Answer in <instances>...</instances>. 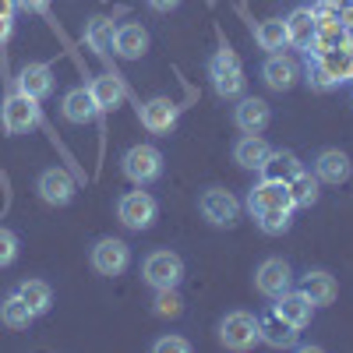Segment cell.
Instances as JSON below:
<instances>
[{
	"label": "cell",
	"instance_id": "22",
	"mask_svg": "<svg viewBox=\"0 0 353 353\" xmlns=\"http://www.w3.org/2000/svg\"><path fill=\"white\" fill-rule=\"evenodd\" d=\"M286 46L293 50H307L311 39H314V8H297V11H290L286 18Z\"/></svg>",
	"mask_w": 353,
	"mask_h": 353
},
{
	"label": "cell",
	"instance_id": "7",
	"mask_svg": "<svg viewBox=\"0 0 353 353\" xmlns=\"http://www.w3.org/2000/svg\"><path fill=\"white\" fill-rule=\"evenodd\" d=\"M254 286L261 297H283L286 290H293V272H290V261L286 258H265L258 265V272H254Z\"/></svg>",
	"mask_w": 353,
	"mask_h": 353
},
{
	"label": "cell",
	"instance_id": "28",
	"mask_svg": "<svg viewBox=\"0 0 353 353\" xmlns=\"http://www.w3.org/2000/svg\"><path fill=\"white\" fill-rule=\"evenodd\" d=\"M286 188H290V198H293V209H311L318 201V176L307 173V170H301Z\"/></svg>",
	"mask_w": 353,
	"mask_h": 353
},
{
	"label": "cell",
	"instance_id": "23",
	"mask_svg": "<svg viewBox=\"0 0 353 353\" xmlns=\"http://www.w3.org/2000/svg\"><path fill=\"white\" fill-rule=\"evenodd\" d=\"M269 156H272V149L261 134H241L237 145H233V163L244 170H261Z\"/></svg>",
	"mask_w": 353,
	"mask_h": 353
},
{
	"label": "cell",
	"instance_id": "6",
	"mask_svg": "<svg viewBox=\"0 0 353 353\" xmlns=\"http://www.w3.org/2000/svg\"><path fill=\"white\" fill-rule=\"evenodd\" d=\"M156 212H159V205L149 191H128L117 201V219L128 230H149L156 223Z\"/></svg>",
	"mask_w": 353,
	"mask_h": 353
},
{
	"label": "cell",
	"instance_id": "5",
	"mask_svg": "<svg viewBox=\"0 0 353 353\" xmlns=\"http://www.w3.org/2000/svg\"><path fill=\"white\" fill-rule=\"evenodd\" d=\"M219 339H223L226 350H237V353L251 350L254 343H261V336H258V318L248 314V311H230V314L219 321Z\"/></svg>",
	"mask_w": 353,
	"mask_h": 353
},
{
	"label": "cell",
	"instance_id": "12",
	"mask_svg": "<svg viewBox=\"0 0 353 353\" xmlns=\"http://www.w3.org/2000/svg\"><path fill=\"white\" fill-rule=\"evenodd\" d=\"M36 191H39V198H43L46 205H68V201L74 198L78 184H74V176H71L64 166H50V170L39 173Z\"/></svg>",
	"mask_w": 353,
	"mask_h": 353
},
{
	"label": "cell",
	"instance_id": "34",
	"mask_svg": "<svg viewBox=\"0 0 353 353\" xmlns=\"http://www.w3.org/2000/svg\"><path fill=\"white\" fill-rule=\"evenodd\" d=\"M18 258V237L11 230H4L0 226V269H4V265H11Z\"/></svg>",
	"mask_w": 353,
	"mask_h": 353
},
{
	"label": "cell",
	"instance_id": "37",
	"mask_svg": "<svg viewBox=\"0 0 353 353\" xmlns=\"http://www.w3.org/2000/svg\"><path fill=\"white\" fill-rule=\"evenodd\" d=\"M14 4L28 14H46L50 11V0H14Z\"/></svg>",
	"mask_w": 353,
	"mask_h": 353
},
{
	"label": "cell",
	"instance_id": "9",
	"mask_svg": "<svg viewBox=\"0 0 353 353\" xmlns=\"http://www.w3.org/2000/svg\"><path fill=\"white\" fill-rule=\"evenodd\" d=\"M201 216L212 226H233L241 219V201L233 198V191L226 188H209L201 194Z\"/></svg>",
	"mask_w": 353,
	"mask_h": 353
},
{
	"label": "cell",
	"instance_id": "19",
	"mask_svg": "<svg viewBox=\"0 0 353 353\" xmlns=\"http://www.w3.org/2000/svg\"><path fill=\"white\" fill-rule=\"evenodd\" d=\"M18 92L28 96V99H36V103L50 99L53 96V71H50V64H25L18 71Z\"/></svg>",
	"mask_w": 353,
	"mask_h": 353
},
{
	"label": "cell",
	"instance_id": "14",
	"mask_svg": "<svg viewBox=\"0 0 353 353\" xmlns=\"http://www.w3.org/2000/svg\"><path fill=\"white\" fill-rule=\"evenodd\" d=\"M138 117H141L145 131H152V134H170V131L176 128L181 106H176L173 99H166V96H156V99H149V103H141Z\"/></svg>",
	"mask_w": 353,
	"mask_h": 353
},
{
	"label": "cell",
	"instance_id": "40",
	"mask_svg": "<svg viewBox=\"0 0 353 353\" xmlns=\"http://www.w3.org/2000/svg\"><path fill=\"white\" fill-rule=\"evenodd\" d=\"M343 28H346V36H350V43H353V8L343 14Z\"/></svg>",
	"mask_w": 353,
	"mask_h": 353
},
{
	"label": "cell",
	"instance_id": "13",
	"mask_svg": "<svg viewBox=\"0 0 353 353\" xmlns=\"http://www.w3.org/2000/svg\"><path fill=\"white\" fill-rule=\"evenodd\" d=\"M297 325H290V321L276 311V307H269V311H261L258 314V336H261V343H269V346H276V350H290V346H297Z\"/></svg>",
	"mask_w": 353,
	"mask_h": 353
},
{
	"label": "cell",
	"instance_id": "31",
	"mask_svg": "<svg viewBox=\"0 0 353 353\" xmlns=\"http://www.w3.org/2000/svg\"><path fill=\"white\" fill-rule=\"evenodd\" d=\"M18 297L32 307V314L39 318V314H46L50 311V304H53V293H50V286L43 283V279H25L21 286H18Z\"/></svg>",
	"mask_w": 353,
	"mask_h": 353
},
{
	"label": "cell",
	"instance_id": "29",
	"mask_svg": "<svg viewBox=\"0 0 353 353\" xmlns=\"http://www.w3.org/2000/svg\"><path fill=\"white\" fill-rule=\"evenodd\" d=\"M32 307H28L21 297H18V290L11 293V297H4V304H0V321H4L8 329H28L32 325Z\"/></svg>",
	"mask_w": 353,
	"mask_h": 353
},
{
	"label": "cell",
	"instance_id": "32",
	"mask_svg": "<svg viewBox=\"0 0 353 353\" xmlns=\"http://www.w3.org/2000/svg\"><path fill=\"white\" fill-rule=\"evenodd\" d=\"M251 216H254V223H258L261 233L279 237V233L290 230V216H293V212H286V209H258V212H251Z\"/></svg>",
	"mask_w": 353,
	"mask_h": 353
},
{
	"label": "cell",
	"instance_id": "27",
	"mask_svg": "<svg viewBox=\"0 0 353 353\" xmlns=\"http://www.w3.org/2000/svg\"><path fill=\"white\" fill-rule=\"evenodd\" d=\"M113 36H117L113 18H92V21L85 25V43L92 46L99 57H106V53L113 50Z\"/></svg>",
	"mask_w": 353,
	"mask_h": 353
},
{
	"label": "cell",
	"instance_id": "24",
	"mask_svg": "<svg viewBox=\"0 0 353 353\" xmlns=\"http://www.w3.org/2000/svg\"><path fill=\"white\" fill-rule=\"evenodd\" d=\"M290 325H297V329H307L311 325V314H314V304L304 297L301 290H286L283 297H276V304H272Z\"/></svg>",
	"mask_w": 353,
	"mask_h": 353
},
{
	"label": "cell",
	"instance_id": "2",
	"mask_svg": "<svg viewBox=\"0 0 353 353\" xmlns=\"http://www.w3.org/2000/svg\"><path fill=\"white\" fill-rule=\"evenodd\" d=\"M209 78H212V88L219 99H241L244 88H248V78H244V68H241V57L233 53L230 46H223L212 61H209Z\"/></svg>",
	"mask_w": 353,
	"mask_h": 353
},
{
	"label": "cell",
	"instance_id": "38",
	"mask_svg": "<svg viewBox=\"0 0 353 353\" xmlns=\"http://www.w3.org/2000/svg\"><path fill=\"white\" fill-rule=\"evenodd\" d=\"M149 8H152V11H159V14H170V11L181 8V0H149Z\"/></svg>",
	"mask_w": 353,
	"mask_h": 353
},
{
	"label": "cell",
	"instance_id": "26",
	"mask_svg": "<svg viewBox=\"0 0 353 353\" xmlns=\"http://www.w3.org/2000/svg\"><path fill=\"white\" fill-rule=\"evenodd\" d=\"M304 170V163L293 156V152H272L269 159H265V166L258 170L265 181H279V184H290L293 176H297Z\"/></svg>",
	"mask_w": 353,
	"mask_h": 353
},
{
	"label": "cell",
	"instance_id": "11",
	"mask_svg": "<svg viewBox=\"0 0 353 353\" xmlns=\"http://www.w3.org/2000/svg\"><path fill=\"white\" fill-rule=\"evenodd\" d=\"M128 265H131V248L124 241H117V237L96 241V248H92V269L99 276H121Z\"/></svg>",
	"mask_w": 353,
	"mask_h": 353
},
{
	"label": "cell",
	"instance_id": "21",
	"mask_svg": "<svg viewBox=\"0 0 353 353\" xmlns=\"http://www.w3.org/2000/svg\"><path fill=\"white\" fill-rule=\"evenodd\" d=\"M61 113H64V121H71V124H88V121L99 117V106H96L92 92H88L85 85H78L61 99Z\"/></svg>",
	"mask_w": 353,
	"mask_h": 353
},
{
	"label": "cell",
	"instance_id": "33",
	"mask_svg": "<svg viewBox=\"0 0 353 353\" xmlns=\"http://www.w3.org/2000/svg\"><path fill=\"white\" fill-rule=\"evenodd\" d=\"M152 311H156L159 318H176V314L184 311V301H181V293H176V286H173V290H156Z\"/></svg>",
	"mask_w": 353,
	"mask_h": 353
},
{
	"label": "cell",
	"instance_id": "36",
	"mask_svg": "<svg viewBox=\"0 0 353 353\" xmlns=\"http://www.w3.org/2000/svg\"><path fill=\"white\" fill-rule=\"evenodd\" d=\"M318 8H321V11H329V14H336V18L343 21V14L353 8V0H318Z\"/></svg>",
	"mask_w": 353,
	"mask_h": 353
},
{
	"label": "cell",
	"instance_id": "8",
	"mask_svg": "<svg viewBox=\"0 0 353 353\" xmlns=\"http://www.w3.org/2000/svg\"><path fill=\"white\" fill-rule=\"evenodd\" d=\"M0 121H4V131L8 134H21V131H32L39 124V106L36 99H28L21 92H11L0 106Z\"/></svg>",
	"mask_w": 353,
	"mask_h": 353
},
{
	"label": "cell",
	"instance_id": "4",
	"mask_svg": "<svg viewBox=\"0 0 353 353\" xmlns=\"http://www.w3.org/2000/svg\"><path fill=\"white\" fill-rule=\"evenodd\" d=\"M141 279L149 283L152 290H173V286H181V279H184L181 254H173V251H152V254H145Z\"/></svg>",
	"mask_w": 353,
	"mask_h": 353
},
{
	"label": "cell",
	"instance_id": "15",
	"mask_svg": "<svg viewBox=\"0 0 353 353\" xmlns=\"http://www.w3.org/2000/svg\"><path fill=\"white\" fill-rule=\"evenodd\" d=\"M272 121V110L265 99H254V96H244L237 103V110H233V124H237L241 134H261L265 128H269Z\"/></svg>",
	"mask_w": 353,
	"mask_h": 353
},
{
	"label": "cell",
	"instance_id": "41",
	"mask_svg": "<svg viewBox=\"0 0 353 353\" xmlns=\"http://www.w3.org/2000/svg\"><path fill=\"white\" fill-rule=\"evenodd\" d=\"M14 8H18L14 0H0V14H14Z\"/></svg>",
	"mask_w": 353,
	"mask_h": 353
},
{
	"label": "cell",
	"instance_id": "30",
	"mask_svg": "<svg viewBox=\"0 0 353 353\" xmlns=\"http://www.w3.org/2000/svg\"><path fill=\"white\" fill-rule=\"evenodd\" d=\"M254 43H258L261 50H269V53L283 50V46H286V21H283V18H265V21H258Z\"/></svg>",
	"mask_w": 353,
	"mask_h": 353
},
{
	"label": "cell",
	"instance_id": "35",
	"mask_svg": "<svg viewBox=\"0 0 353 353\" xmlns=\"http://www.w3.org/2000/svg\"><path fill=\"white\" fill-rule=\"evenodd\" d=\"M152 350L156 353H191V343L184 336H163V339L152 343Z\"/></svg>",
	"mask_w": 353,
	"mask_h": 353
},
{
	"label": "cell",
	"instance_id": "16",
	"mask_svg": "<svg viewBox=\"0 0 353 353\" xmlns=\"http://www.w3.org/2000/svg\"><path fill=\"white\" fill-rule=\"evenodd\" d=\"M314 176L318 184H346L353 176V163L343 149H321L314 159Z\"/></svg>",
	"mask_w": 353,
	"mask_h": 353
},
{
	"label": "cell",
	"instance_id": "18",
	"mask_svg": "<svg viewBox=\"0 0 353 353\" xmlns=\"http://www.w3.org/2000/svg\"><path fill=\"white\" fill-rule=\"evenodd\" d=\"M248 209L251 212H258V209H286V212H293L290 188L279 184V181H265V176H261V184H254L251 194H248Z\"/></svg>",
	"mask_w": 353,
	"mask_h": 353
},
{
	"label": "cell",
	"instance_id": "3",
	"mask_svg": "<svg viewBox=\"0 0 353 353\" xmlns=\"http://www.w3.org/2000/svg\"><path fill=\"white\" fill-rule=\"evenodd\" d=\"M121 170L131 184L145 188V184H152L163 176V152L156 149V145H131V149L124 152L121 159Z\"/></svg>",
	"mask_w": 353,
	"mask_h": 353
},
{
	"label": "cell",
	"instance_id": "25",
	"mask_svg": "<svg viewBox=\"0 0 353 353\" xmlns=\"http://www.w3.org/2000/svg\"><path fill=\"white\" fill-rule=\"evenodd\" d=\"M88 92H92L99 113H103V110H117V106L124 103V96H128V92H124V81L117 78V74H99V78H92Z\"/></svg>",
	"mask_w": 353,
	"mask_h": 353
},
{
	"label": "cell",
	"instance_id": "39",
	"mask_svg": "<svg viewBox=\"0 0 353 353\" xmlns=\"http://www.w3.org/2000/svg\"><path fill=\"white\" fill-rule=\"evenodd\" d=\"M11 25H14V14H0V43L11 39Z\"/></svg>",
	"mask_w": 353,
	"mask_h": 353
},
{
	"label": "cell",
	"instance_id": "1",
	"mask_svg": "<svg viewBox=\"0 0 353 353\" xmlns=\"http://www.w3.org/2000/svg\"><path fill=\"white\" fill-rule=\"evenodd\" d=\"M343 81H353V43L311 57V68H307V85L311 88L329 92V88H336Z\"/></svg>",
	"mask_w": 353,
	"mask_h": 353
},
{
	"label": "cell",
	"instance_id": "17",
	"mask_svg": "<svg viewBox=\"0 0 353 353\" xmlns=\"http://www.w3.org/2000/svg\"><path fill=\"white\" fill-rule=\"evenodd\" d=\"M297 290L304 293V297H307L314 307H329V304L339 297V283H336V276H329L325 269H311V272H304Z\"/></svg>",
	"mask_w": 353,
	"mask_h": 353
},
{
	"label": "cell",
	"instance_id": "20",
	"mask_svg": "<svg viewBox=\"0 0 353 353\" xmlns=\"http://www.w3.org/2000/svg\"><path fill=\"white\" fill-rule=\"evenodd\" d=\"M145 50H149V32H145L138 21L117 25V36H113V53L117 57H124V61H138V57H145Z\"/></svg>",
	"mask_w": 353,
	"mask_h": 353
},
{
	"label": "cell",
	"instance_id": "10",
	"mask_svg": "<svg viewBox=\"0 0 353 353\" xmlns=\"http://www.w3.org/2000/svg\"><path fill=\"white\" fill-rule=\"evenodd\" d=\"M261 78H265V85H269L272 92H290V88L301 81V64L293 61V57H286L283 50H276V53L265 57Z\"/></svg>",
	"mask_w": 353,
	"mask_h": 353
}]
</instances>
